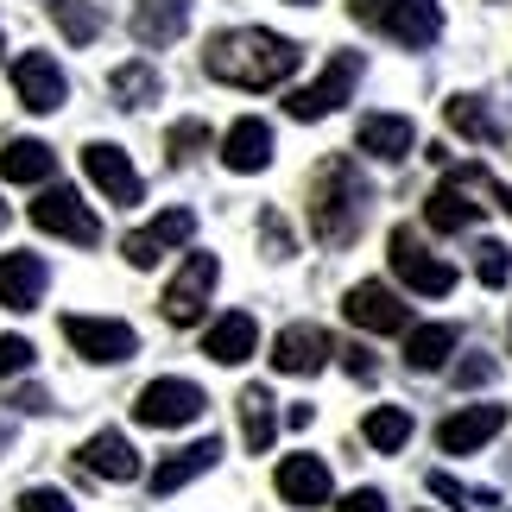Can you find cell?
<instances>
[{
  "mask_svg": "<svg viewBox=\"0 0 512 512\" xmlns=\"http://www.w3.org/2000/svg\"><path fill=\"white\" fill-rule=\"evenodd\" d=\"M209 146V127L203 121H177L171 133H165V159L171 165H184V159H196V152Z\"/></svg>",
  "mask_w": 512,
  "mask_h": 512,
  "instance_id": "cell-32",
  "label": "cell"
},
{
  "mask_svg": "<svg viewBox=\"0 0 512 512\" xmlns=\"http://www.w3.org/2000/svg\"><path fill=\"white\" fill-rule=\"evenodd\" d=\"M336 354H342V367L354 373V380H373V354H367L361 342H354V348H336Z\"/></svg>",
  "mask_w": 512,
  "mask_h": 512,
  "instance_id": "cell-39",
  "label": "cell"
},
{
  "mask_svg": "<svg viewBox=\"0 0 512 512\" xmlns=\"http://www.w3.org/2000/svg\"><path fill=\"white\" fill-rule=\"evenodd\" d=\"M304 51L291 38L266 32V26H234V32H215L209 51H203V70L228 89H247V95H266V89H285L298 76Z\"/></svg>",
  "mask_w": 512,
  "mask_h": 512,
  "instance_id": "cell-1",
  "label": "cell"
},
{
  "mask_svg": "<svg viewBox=\"0 0 512 512\" xmlns=\"http://www.w3.org/2000/svg\"><path fill=\"white\" fill-rule=\"evenodd\" d=\"M260 234H266L272 260H285V253H291V234H285V222H279V215H266V222H260Z\"/></svg>",
  "mask_w": 512,
  "mask_h": 512,
  "instance_id": "cell-38",
  "label": "cell"
},
{
  "mask_svg": "<svg viewBox=\"0 0 512 512\" xmlns=\"http://www.w3.org/2000/svg\"><path fill=\"white\" fill-rule=\"evenodd\" d=\"M424 222L437 228V234H462V228H475V222H481V203H468V190L443 177V184L424 196Z\"/></svg>",
  "mask_w": 512,
  "mask_h": 512,
  "instance_id": "cell-23",
  "label": "cell"
},
{
  "mask_svg": "<svg viewBox=\"0 0 512 512\" xmlns=\"http://www.w3.org/2000/svg\"><path fill=\"white\" fill-rule=\"evenodd\" d=\"M19 512H76V506H70V494H57V487H26Z\"/></svg>",
  "mask_w": 512,
  "mask_h": 512,
  "instance_id": "cell-35",
  "label": "cell"
},
{
  "mask_svg": "<svg viewBox=\"0 0 512 512\" xmlns=\"http://www.w3.org/2000/svg\"><path fill=\"white\" fill-rule=\"evenodd\" d=\"M32 222L45 228V234H57V241H76V247H95V241H102V222H95L89 203L76 190H64V184H51L32 203Z\"/></svg>",
  "mask_w": 512,
  "mask_h": 512,
  "instance_id": "cell-9",
  "label": "cell"
},
{
  "mask_svg": "<svg viewBox=\"0 0 512 512\" xmlns=\"http://www.w3.org/2000/svg\"><path fill=\"white\" fill-rule=\"evenodd\" d=\"M108 89L121 95V108H146V102H159V70L152 64H121L108 76Z\"/></svg>",
  "mask_w": 512,
  "mask_h": 512,
  "instance_id": "cell-29",
  "label": "cell"
},
{
  "mask_svg": "<svg viewBox=\"0 0 512 512\" xmlns=\"http://www.w3.org/2000/svg\"><path fill=\"white\" fill-rule=\"evenodd\" d=\"M0 51H7V38H0Z\"/></svg>",
  "mask_w": 512,
  "mask_h": 512,
  "instance_id": "cell-44",
  "label": "cell"
},
{
  "mask_svg": "<svg viewBox=\"0 0 512 512\" xmlns=\"http://www.w3.org/2000/svg\"><path fill=\"white\" fill-rule=\"evenodd\" d=\"M190 26V0H133V38L140 45H171Z\"/></svg>",
  "mask_w": 512,
  "mask_h": 512,
  "instance_id": "cell-22",
  "label": "cell"
},
{
  "mask_svg": "<svg viewBox=\"0 0 512 512\" xmlns=\"http://www.w3.org/2000/svg\"><path fill=\"white\" fill-rule=\"evenodd\" d=\"M51 19H57V32H64L70 45H95V38H102V13H95L89 0H57Z\"/></svg>",
  "mask_w": 512,
  "mask_h": 512,
  "instance_id": "cell-30",
  "label": "cell"
},
{
  "mask_svg": "<svg viewBox=\"0 0 512 512\" xmlns=\"http://www.w3.org/2000/svg\"><path fill=\"white\" fill-rule=\"evenodd\" d=\"M190 234H196V215H190V209H165V215H152V241H159L165 253H171V247H184Z\"/></svg>",
  "mask_w": 512,
  "mask_h": 512,
  "instance_id": "cell-33",
  "label": "cell"
},
{
  "mask_svg": "<svg viewBox=\"0 0 512 512\" xmlns=\"http://www.w3.org/2000/svg\"><path fill=\"white\" fill-rule=\"evenodd\" d=\"M215 279H222V260H215V253H184V266L171 272V285H165V298H159L165 323H171V329H190V323H203Z\"/></svg>",
  "mask_w": 512,
  "mask_h": 512,
  "instance_id": "cell-4",
  "label": "cell"
},
{
  "mask_svg": "<svg viewBox=\"0 0 512 512\" xmlns=\"http://www.w3.org/2000/svg\"><path fill=\"white\" fill-rule=\"evenodd\" d=\"M354 83H361V51H336L323 64L317 83H304V89L285 95V114H291V121H323V114H336L354 95Z\"/></svg>",
  "mask_w": 512,
  "mask_h": 512,
  "instance_id": "cell-5",
  "label": "cell"
},
{
  "mask_svg": "<svg viewBox=\"0 0 512 512\" xmlns=\"http://www.w3.org/2000/svg\"><path fill=\"white\" fill-rule=\"evenodd\" d=\"M203 386L196 380H152V386H140V399H133V418H140L146 430H184V424H196L203 418Z\"/></svg>",
  "mask_w": 512,
  "mask_h": 512,
  "instance_id": "cell-7",
  "label": "cell"
},
{
  "mask_svg": "<svg viewBox=\"0 0 512 512\" xmlns=\"http://www.w3.org/2000/svg\"><path fill=\"white\" fill-rule=\"evenodd\" d=\"M449 354H456V329H449V323L405 329V367L411 373H437V367H449Z\"/></svg>",
  "mask_w": 512,
  "mask_h": 512,
  "instance_id": "cell-25",
  "label": "cell"
},
{
  "mask_svg": "<svg viewBox=\"0 0 512 512\" xmlns=\"http://www.w3.org/2000/svg\"><path fill=\"white\" fill-rule=\"evenodd\" d=\"M253 348H260V323H253L247 310H228V317L209 323V336H203V354L215 367H241Z\"/></svg>",
  "mask_w": 512,
  "mask_h": 512,
  "instance_id": "cell-20",
  "label": "cell"
},
{
  "mask_svg": "<svg viewBox=\"0 0 512 512\" xmlns=\"http://www.w3.org/2000/svg\"><path fill=\"white\" fill-rule=\"evenodd\" d=\"M367 177L354 159H323L317 184H310V234H317L323 247H348L354 234L367 222Z\"/></svg>",
  "mask_w": 512,
  "mask_h": 512,
  "instance_id": "cell-2",
  "label": "cell"
},
{
  "mask_svg": "<svg viewBox=\"0 0 512 512\" xmlns=\"http://www.w3.org/2000/svg\"><path fill=\"white\" fill-rule=\"evenodd\" d=\"M475 279L481 285H506L512 279V247L506 241H481L475 247Z\"/></svg>",
  "mask_w": 512,
  "mask_h": 512,
  "instance_id": "cell-31",
  "label": "cell"
},
{
  "mask_svg": "<svg viewBox=\"0 0 512 512\" xmlns=\"http://www.w3.org/2000/svg\"><path fill=\"white\" fill-rule=\"evenodd\" d=\"M64 342H70V354H83L95 367H114V361L140 354V336L121 317H64Z\"/></svg>",
  "mask_w": 512,
  "mask_h": 512,
  "instance_id": "cell-8",
  "label": "cell"
},
{
  "mask_svg": "<svg viewBox=\"0 0 512 512\" xmlns=\"http://www.w3.org/2000/svg\"><path fill=\"white\" fill-rule=\"evenodd\" d=\"M0 304L7 310L45 304V260L38 253H0Z\"/></svg>",
  "mask_w": 512,
  "mask_h": 512,
  "instance_id": "cell-18",
  "label": "cell"
},
{
  "mask_svg": "<svg viewBox=\"0 0 512 512\" xmlns=\"http://www.w3.org/2000/svg\"><path fill=\"white\" fill-rule=\"evenodd\" d=\"M443 121L462 133V140H475V146H494L500 140V121L481 108V95H449L443 102Z\"/></svg>",
  "mask_w": 512,
  "mask_h": 512,
  "instance_id": "cell-27",
  "label": "cell"
},
{
  "mask_svg": "<svg viewBox=\"0 0 512 512\" xmlns=\"http://www.w3.org/2000/svg\"><path fill=\"white\" fill-rule=\"evenodd\" d=\"M392 272H399V285L418 291V298H449V291H456V266H449L443 253H430L418 241V228H392Z\"/></svg>",
  "mask_w": 512,
  "mask_h": 512,
  "instance_id": "cell-6",
  "label": "cell"
},
{
  "mask_svg": "<svg viewBox=\"0 0 512 512\" xmlns=\"http://www.w3.org/2000/svg\"><path fill=\"white\" fill-rule=\"evenodd\" d=\"M83 171L95 177V190H102V196H114V203H140V196H146L133 159H127L121 146H108V140H89L83 146Z\"/></svg>",
  "mask_w": 512,
  "mask_h": 512,
  "instance_id": "cell-14",
  "label": "cell"
},
{
  "mask_svg": "<svg viewBox=\"0 0 512 512\" xmlns=\"http://www.w3.org/2000/svg\"><path fill=\"white\" fill-rule=\"evenodd\" d=\"M348 13L361 19V26L386 32L392 45H405V51L437 45V32H443V7H437V0H348Z\"/></svg>",
  "mask_w": 512,
  "mask_h": 512,
  "instance_id": "cell-3",
  "label": "cell"
},
{
  "mask_svg": "<svg viewBox=\"0 0 512 512\" xmlns=\"http://www.w3.org/2000/svg\"><path fill=\"white\" fill-rule=\"evenodd\" d=\"M13 405H19V411H51L45 386H19V392H13Z\"/></svg>",
  "mask_w": 512,
  "mask_h": 512,
  "instance_id": "cell-40",
  "label": "cell"
},
{
  "mask_svg": "<svg viewBox=\"0 0 512 512\" xmlns=\"http://www.w3.org/2000/svg\"><path fill=\"white\" fill-rule=\"evenodd\" d=\"M361 437L380 449V456H399V449L411 443V411L405 405H373L367 424H361Z\"/></svg>",
  "mask_w": 512,
  "mask_h": 512,
  "instance_id": "cell-28",
  "label": "cell"
},
{
  "mask_svg": "<svg viewBox=\"0 0 512 512\" xmlns=\"http://www.w3.org/2000/svg\"><path fill=\"white\" fill-rule=\"evenodd\" d=\"M0 449H7V424H0Z\"/></svg>",
  "mask_w": 512,
  "mask_h": 512,
  "instance_id": "cell-42",
  "label": "cell"
},
{
  "mask_svg": "<svg viewBox=\"0 0 512 512\" xmlns=\"http://www.w3.org/2000/svg\"><path fill=\"white\" fill-rule=\"evenodd\" d=\"M222 165L228 171H241V177H253V171H266L272 165V127L266 121H234L228 133H222Z\"/></svg>",
  "mask_w": 512,
  "mask_h": 512,
  "instance_id": "cell-19",
  "label": "cell"
},
{
  "mask_svg": "<svg viewBox=\"0 0 512 512\" xmlns=\"http://www.w3.org/2000/svg\"><path fill=\"white\" fill-rule=\"evenodd\" d=\"M272 487H279L285 506H329V468L323 456H285L279 468H272Z\"/></svg>",
  "mask_w": 512,
  "mask_h": 512,
  "instance_id": "cell-15",
  "label": "cell"
},
{
  "mask_svg": "<svg viewBox=\"0 0 512 512\" xmlns=\"http://www.w3.org/2000/svg\"><path fill=\"white\" fill-rule=\"evenodd\" d=\"M342 317L354 329H367V336H399V329H411V310L399 304V291H392V285H373V279H361L342 298Z\"/></svg>",
  "mask_w": 512,
  "mask_h": 512,
  "instance_id": "cell-11",
  "label": "cell"
},
{
  "mask_svg": "<svg viewBox=\"0 0 512 512\" xmlns=\"http://www.w3.org/2000/svg\"><path fill=\"white\" fill-rule=\"evenodd\" d=\"M0 177H7V184H51L57 152L45 140H7V152H0Z\"/></svg>",
  "mask_w": 512,
  "mask_h": 512,
  "instance_id": "cell-24",
  "label": "cell"
},
{
  "mask_svg": "<svg viewBox=\"0 0 512 512\" xmlns=\"http://www.w3.org/2000/svg\"><path fill=\"white\" fill-rule=\"evenodd\" d=\"M38 361V348L26 336H0V380H13V373H32Z\"/></svg>",
  "mask_w": 512,
  "mask_h": 512,
  "instance_id": "cell-34",
  "label": "cell"
},
{
  "mask_svg": "<svg viewBox=\"0 0 512 512\" xmlns=\"http://www.w3.org/2000/svg\"><path fill=\"white\" fill-rule=\"evenodd\" d=\"M64 64H57L51 51H19L13 57V95H19V108H32V114H57L64 108Z\"/></svg>",
  "mask_w": 512,
  "mask_h": 512,
  "instance_id": "cell-10",
  "label": "cell"
},
{
  "mask_svg": "<svg viewBox=\"0 0 512 512\" xmlns=\"http://www.w3.org/2000/svg\"><path fill=\"white\" fill-rule=\"evenodd\" d=\"M411 140H418V127H411L405 114H367L361 133H354V146H361L367 159H380V165H399L411 152Z\"/></svg>",
  "mask_w": 512,
  "mask_h": 512,
  "instance_id": "cell-21",
  "label": "cell"
},
{
  "mask_svg": "<svg viewBox=\"0 0 512 512\" xmlns=\"http://www.w3.org/2000/svg\"><path fill=\"white\" fill-rule=\"evenodd\" d=\"M76 462H83L95 481H140V449H133L121 430H95V437L76 449Z\"/></svg>",
  "mask_w": 512,
  "mask_h": 512,
  "instance_id": "cell-16",
  "label": "cell"
},
{
  "mask_svg": "<svg viewBox=\"0 0 512 512\" xmlns=\"http://www.w3.org/2000/svg\"><path fill=\"white\" fill-rule=\"evenodd\" d=\"M7 222H13V209H7V203H0V228H7Z\"/></svg>",
  "mask_w": 512,
  "mask_h": 512,
  "instance_id": "cell-41",
  "label": "cell"
},
{
  "mask_svg": "<svg viewBox=\"0 0 512 512\" xmlns=\"http://www.w3.org/2000/svg\"><path fill=\"white\" fill-rule=\"evenodd\" d=\"M215 462H222V437H203V443L171 449V456L152 468V494H177V487H190L196 475H209Z\"/></svg>",
  "mask_w": 512,
  "mask_h": 512,
  "instance_id": "cell-17",
  "label": "cell"
},
{
  "mask_svg": "<svg viewBox=\"0 0 512 512\" xmlns=\"http://www.w3.org/2000/svg\"><path fill=\"white\" fill-rule=\"evenodd\" d=\"M241 437H247V449L253 456H266L272 449V437H279V411H272V392L266 386H241Z\"/></svg>",
  "mask_w": 512,
  "mask_h": 512,
  "instance_id": "cell-26",
  "label": "cell"
},
{
  "mask_svg": "<svg viewBox=\"0 0 512 512\" xmlns=\"http://www.w3.org/2000/svg\"><path fill=\"white\" fill-rule=\"evenodd\" d=\"M506 430V405H462L437 424V449L443 456H475L481 443H494Z\"/></svg>",
  "mask_w": 512,
  "mask_h": 512,
  "instance_id": "cell-13",
  "label": "cell"
},
{
  "mask_svg": "<svg viewBox=\"0 0 512 512\" xmlns=\"http://www.w3.org/2000/svg\"><path fill=\"white\" fill-rule=\"evenodd\" d=\"M336 512H392V506H386V494H373V487H354Z\"/></svg>",
  "mask_w": 512,
  "mask_h": 512,
  "instance_id": "cell-36",
  "label": "cell"
},
{
  "mask_svg": "<svg viewBox=\"0 0 512 512\" xmlns=\"http://www.w3.org/2000/svg\"><path fill=\"white\" fill-rule=\"evenodd\" d=\"M487 380H494V361H481V354L475 361H456V386H487Z\"/></svg>",
  "mask_w": 512,
  "mask_h": 512,
  "instance_id": "cell-37",
  "label": "cell"
},
{
  "mask_svg": "<svg viewBox=\"0 0 512 512\" xmlns=\"http://www.w3.org/2000/svg\"><path fill=\"white\" fill-rule=\"evenodd\" d=\"M291 7H310V0H291Z\"/></svg>",
  "mask_w": 512,
  "mask_h": 512,
  "instance_id": "cell-43",
  "label": "cell"
},
{
  "mask_svg": "<svg viewBox=\"0 0 512 512\" xmlns=\"http://www.w3.org/2000/svg\"><path fill=\"white\" fill-rule=\"evenodd\" d=\"M329 354H336L329 329H317V323H291V329H279V336H272V373L310 380V373L329 367Z\"/></svg>",
  "mask_w": 512,
  "mask_h": 512,
  "instance_id": "cell-12",
  "label": "cell"
}]
</instances>
